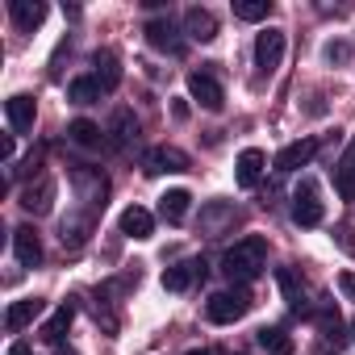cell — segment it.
I'll use <instances>...</instances> for the list:
<instances>
[{
  "mask_svg": "<svg viewBox=\"0 0 355 355\" xmlns=\"http://www.w3.org/2000/svg\"><path fill=\"white\" fill-rule=\"evenodd\" d=\"M263 268H268V243H263V239H243V243H234V247L222 255V272H226L234 284L259 280Z\"/></svg>",
  "mask_w": 355,
  "mask_h": 355,
  "instance_id": "1",
  "label": "cell"
},
{
  "mask_svg": "<svg viewBox=\"0 0 355 355\" xmlns=\"http://www.w3.org/2000/svg\"><path fill=\"white\" fill-rule=\"evenodd\" d=\"M71 184H76V197L84 201V209L88 214H96V209H105V197H109V180L101 175V167H71Z\"/></svg>",
  "mask_w": 355,
  "mask_h": 355,
  "instance_id": "2",
  "label": "cell"
},
{
  "mask_svg": "<svg viewBox=\"0 0 355 355\" xmlns=\"http://www.w3.org/2000/svg\"><path fill=\"white\" fill-rule=\"evenodd\" d=\"M247 309H251V293H243V288H226V293H214V297L205 301V313H209V322H218V326L239 322Z\"/></svg>",
  "mask_w": 355,
  "mask_h": 355,
  "instance_id": "3",
  "label": "cell"
},
{
  "mask_svg": "<svg viewBox=\"0 0 355 355\" xmlns=\"http://www.w3.org/2000/svg\"><path fill=\"white\" fill-rule=\"evenodd\" d=\"M193 167V159H189V150H180V146H150L146 150V159H142V171L146 175H163V171H189Z\"/></svg>",
  "mask_w": 355,
  "mask_h": 355,
  "instance_id": "4",
  "label": "cell"
},
{
  "mask_svg": "<svg viewBox=\"0 0 355 355\" xmlns=\"http://www.w3.org/2000/svg\"><path fill=\"white\" fill-rule=\"evenodd\" d=\"M322 214H326V209H322V201H318V184H313V180H301V184L293 189V222L309 230V226L322 222Z\"/></svg>",
  "mask_w": 355,
  "mask_h": 355,
  "instance_id": "5",
  "label": "cell"
},
{
  "mask_svg": "<svg viewBox=\"0 0 355 355\" xmlns=\"http://www.w3.org/2000/svg\"><path fill=\"white\" fill-rule=\"evenodd\" d=\"M55 193H59V189H55V175H46V171H42L38 180H30V184L21 189V209H26V214H34V218H42V214H51V209H55Z\"/></svg>",
  "mask_w": 355,
  "mask_h": 355,
  "instance_id": "6",
  "label": "cell"
},
{
  "mask_svg": "<svg viewBox=\"0 0 355 355\" xmlns=\"http://www.w3.org/2000/svg\"><path fill=\"white\" fill-rule=\"evenodd\" d=\"M189 96H193L201 109H209V113H218V109L226 105V92H222L218 76H214V71H205V67L189 76Z\"/></svg>",
  "mask_w": 355,
  "mask_h": 355,
  "instance_id": "7",
  "label": "cell"
},
{
  "mask_svg": "<svg viewBox=\"0 0 355 355\" xmlns=\"http://www.w3.org/2000/svg\"><path fill=\"white\" fill-rule=\"evenodd\" d=\"M280 59H284V30H263L255 38V67H259V76H272L280 67Z\"/></svg>",
  "mask_w": 355,
  "mask_h": 355,
  "instance_id": "8",
  "label": "cell"
},
{
  "mask_svg": "<svg viewBox=\"0 0 355 355\" xmlns=\"http://www.w3.org/2000/svg\"><path fill=\"white\" fill-rule=\"evenodd\" d=\"M318 155V138H301V142H288L276 159H272V167L280 171V175H288V171H301V167H309V159Z\"/></svg>",
  "mask_w": 355,
  "mask_h": 355,
  "instance_id": "9",
  "label": "cell"
},
{
  "mask_svg": "<svg viewBox=\"0 0 355 355\" xmlns=\"http://www.w3.org/2000/svg\"><path fill=\"white\" fill-rule=\"evenodd\" d=\"M263 167H268V155H263L259 146H247V150L239 155V163H234V180H239V189H255V184L263 180Z\"/></svg>",
  "mask_w": 355,
  "mask_h": 355,
  "instance_id": "10",
  "label": "cell"
},
{
  "mask_svg": "<svg viewBox=\"0 0 355 355\" xmlns=\"http://www.w3.org/2000/svg\"><path fill=\"white\" fill-rule=\"evenodd\" d=\"M205 259H189V263H175V268H167L163 272V288L167 293H184V288H193L197 280H205Z\"/></svg>",
  "mask_w": 355,
  "mask_h": 355,
  "instance_id": "11",
  "label": "cell"
},
{
  "mask_svg": "<svg viewBox=\"0 0 355 355\" xmlns=\"http://www.w3.org/2000/svg\"><path fill=\"white\" fill-rule=\"evenodd\" d=\"M146 42H150L155 51H167V55H180V51H184V38H180V30L171 26V17L146 21Z\"/></svg>",
  "mask_w": 355,
  "mask_h": 355,
  "instance_id": "12",
  "label": "cell"
},
{
  "mask_svg": "<svg viewBox=\"0 0 355 355\" xmlns=\"http://www.w3.org/2000/svg\"><path fill=\"white\" fill-rule=\"evenodd\" d=\"M5 113H9V130L13 134H30L34 130V117H38V105H34L30 92H17V96H9Z\"/></svg>",
  "mask_w": 355,
  "mask_h": 355,
  "instance_id": "13",
  "label": "cell"
},
{
  "mask_svg": "<svg viewBox=\"0 0 355 355\" xmlns=\"http://www.w3.org/2000/svg\"><path fill=\"white\" fill-rule=\"evenodd\" d=\"M13 255H17L21 268H38L42 263V239H38L34 226H17L13 230Z\"/></svg>",
  "mask_w": 355,
  "mask_h": 355,
  "instance_id": "14",
  "label": "cell"
},
{
  "mask_svg": "<svg viewBox=\"0 0 355 355\" xmlns=\"http://www.w3.org/2000/svg\"><path fill=\"white\" fill-rule=\"evenodd\" d=\"M42 309H46V301H42V297H21V301H13V305L5 309V330H9V334L26 330L34 318H42Z\"/></svg>",
  "mask_w": 355,
  "mask_h": 355,
  "instance_id": "15",
  "label": "cell"
},
{
  "mask_svg": "<svg viewBox=\"0 0 355 355\" xmlns=\"http://www.w3.org/2000/svg\"><path fill=\"white\" fill-rule=\"evenodd\" d=\"M9 17L21 34H34L42 21H46V5L42 0H9Z\"/></svg>",
  "mask_w": 355,
  "mask_h": 355,
  "instance_id": "16",
  "label": "cell"
},
{
  "mask_svg": "<svg viewBox=\"0 0 355 355\" xmlns=\"http://www.w3.org/2000/svg\"><path fill=\"white\" fill-rule=\"evenodd\" d=\"M276 284H280V293H284V301H288L293 313H305V309H309V288L297 280L293 268H280V272H276Z\"/></svg>",
  "mask_w": 355,
  "mask_h": 355,
  "instance_id": "17",
  "label": "cell"
},
{
  "mask_svg": "<svg viewBox=\"0 0 355 355\" xmlns=\"http://www.w3.org/2000/svg\"><path fill=\"white\" fill-rule=\"evenodd\" d=\"M184 34H189L193 42H214V38H218V17H214L209 9H189V13H184Z\"/></svg>",
  "mask_w": 355,
  "mask_h": 355,
  "instance_id": "18",
  "label": "cell"
},
{
  "mask_svg": "<svg viewBox=\"0 0 355 355\" xmlns=\"http://www.w3.org/2000/svg\"><path fill=\"white\" fill-rule=\"evenodd\" d=\"M92 234V214H67L63 226H59V243L63 247H84Z\"/></svg>",
  "mask_w": 355,
  "mask_h": 355,
  "instance_id": "19",
  "label": "cell"
},
{
  "mask_svg": "<svg viewBox=\"0 0 355 355\" xmlns=\"http://www.w3.org/2000/svg\"><path fill=\"white\" fill-rule=\"evenodd\" d=\"M189 205H193V197H189L184 189H171V193L159 197V218L171 222V226H180V222L189 218Z\"/></svg>",
  "mask_w": 355,
  "mask_h": 355,
  "instance_id": "20",
  "label": "cell"
},
{
  "mask_svg": "<svg viewBox=\"0 0 355 355\" xmlns=\"http://www.w3.org/2000/svg\"><path fill=\"white\" fill-rule=\"evenodd\" d=\"M92 76L101 80L105 92H113V88L121 84V63H117V55H113V51H96V55H92Z\"/></svg>",
  "mask_w": 355,
  "mask_h": 355,
  "instance_id": "21",
  "label": "cell"
},
{
  "mask_svg": "<svg viewBox=\"0 0 355 355\" xmlns=\"http://www.w3.org/2000/svg\"><path fill=\"white\" fill-rule=\"evenodd\" d=\"M121 234H125V239H150V234H155V218H150V209L130 205V209L121 214Z\"/></svg>",
  "mask_w": 355,
  "mask_h": 355,
  "instance_id": "22",
  "label": "cell"
},
{
  "mask_svg": "<svg viewBox=\"0 0 355 355\" xmlns=\"http://www.w3.org/2000/svg\"><path fill=\"white\" fill-rule=\"evenodd\" d=\"M71 318H76V301H63L51 318H46V326H42V338L46 343H55V347H63V334L71 330Z\"/></svg>",
  "mask_w": 355,
  "mask_h": 355,
  "instance_id": "23",
  "label": "cell"
},
{
  "mask_svg": "<svg viewBox=\"0 0 355 355\" xmlns=\"http://www.w3.org/2000/svg\"><path fill=\"white\" fill-rule=\"evenodd\" d=\"M334 184H338V197H343V201H355V138H351L347 155H343L338 167H334Z\"/></svg>",
  "mask_w": 355,
  "mask_h": 355,
  "instance_id": "24",
  "label": "cell"
},
{
  "mask_svg": "<svg viewBox=\"0 0 355 355\" xmlns=\"http://www.w3.org/2000/svg\"><path fill=\"white\" fill-rule=\"evenodd\" d=\"M109 134H113V146H130V142H138V117L130 113V109H117L113 113V121H109Z\"/></svg>",
  "mask_w": 355,
  "mask_h": 355,
  "instance_id": "25",
  "label": "cell"
},
{
  "mask_svg": "<svg viewBox=\"0 0 355 355\" xmlns=\"http://www.w3.org/2000/svg\"><path fill=\"white\" fill-rule=\"evenodd\" d=\"M318 334H322V343H318V351H322V355H330V351H338V347H343V322H338V313H334V309H326V313H322Z\"/></svg>",
  "mask_w": 355,
  "mask_h": 355,
  "instance_id": "26",
  "label": "cell"
},
{
  "mask_svg": "<svg viewBox=\"0 0 355 355\" xmlns=\"http://www.w3.org/2000/svg\"><path fill=\"white\" fill-rule=\"evenodd\" d=\"M101 96H105V88H101L96 76H76V80L67 84V101H76V105H92V101H101Z\"/></svg>",
  "mask_w": 355,
  "mask_h": 355,
  "instance_id": "27",
  "label": "cell"
},
{
  "mask_svg": "<svg viewBox=\"0 0 355 355\" xmlns=\"http://www.w3.org/2000/svg\"><path fill=\"white\" fill-rule=\"evenodd\" d=\"M67 138H71L76 146H88V150H96V146L105 142V134H101V125H96V121H84V117L67 125Z\"/></svg>",
  "mask_w": 355,
  "mask_h": 355,
  "instance_id": "28",
  "label": "cell"
},
{
  "mask_svg": "<svg viewBox=\"0 0 355 355\" xmlns=\"http://www.w3.org/2000/svg\"><path fill=\"white\" fill-rule=\"evenodd\" d=\"M226 222H239V209L234 205H209V209H201V230L205 234H222Z\"/></svg>",
  "mask_w": 355,
  "mask_h": 355,
  "instance_id": "29",
  "label": "cell"
},
{
  "mask_svg": "<svg viewBox=\"0 0 355 355\" xmlns=\"http://www.w3.org/2000/svg\"><path fill=\"white\" fill-rule=\"evenodd\" d=\"M255 343H259L268 355H293V338H288L280 326H263V330L255 334Z\"/></svg>",
  "mask_w": 355,
  "mask_h": 355,
  "instance_id": "30",
  "label": "cell"
},
{
  "mask_svg": "<svg viewBox=\"0 0 355 355\" xmlns=\"http://www.w3.org/2000/svg\"><path fill=\"white\" fill-rule=\"evenodd\" d=\"M268 13H272V0H239L234 5L239 21H268Z\"/></svg>",
  "mask_w": 355,
  "mask_h": 355,
  "instance_id": "31",
  "label": "cell"
},
{
  "mask_svg": "<svg viewBox=\"0 0 355 355\" xmlns=\"http://www.w3.org/2000/svg\"><path fill=\"white\" fill-rule=\"evenodd\" d=\"M338 288H343V297L355 301V272H338Z\"/></svg>",
  "mask_w": 355,
  "mask_h": 355,
  "instance_id": "32",
  "label": "cell"
},
{
  "mask_svg": "<svg viewBox=\"0 0 355 355\" xmlns=\"http://www.w3.org/2000/svg\"><path fill=\"white\" fill-rule=\"evenodd\" d=\"M326 59H330V63H338V59H347V46H330V51H326Z\"/></svg>",
  "mask_w": 355,
  "mask_h": 355,
  "instance_id": "33",
  "label": "cell"
},
{
  "mask_svg": "<svg viewBox=\"0 0 355 355\" xmlns=\"http://www.w3.org/2000/svg\"><path fill=\"white\" fill-rule=\"evenodd\" d=\"M9 355H34V347H30V343H13Z\"/></svg>",
  "mask_w": 355,
  "mask_h": 355,
  "instance_id": "34",
  "label": "cell"
},
{
  "mask_svg": "<svg viewBox=\"0 0 355 355\" xmlns=\"http://www.w3.org/2000/svg\"><path fill=\"white\" fill-rule=\"evenodd\" d=\"M189 355H218V351H214V347H193Z\"/></svg>",
  "mask_w": 355,
  "mask_h": 355,
  "instance_id": "35",
  "label": "cell"
},
{
  "mask_svg": "<svg viewBox=\"0 0 355 355\" xmlns=\"http://www.w3.org/2000/svg\"><path fill=\"white\" fill-rule=\"evenodd\" d=\"M55 355H76V351H71V347H59V351H55Z\"/></svg>",
  "mask_w": 355,
  "mask_h": 355,
  "instance_id": "36",
  "label": "cell"
},
{
  "mask_svg": "<svg viewBox=\"0 0 355 355\" xmlns=\"http://www.w3.org/2000/svg\"><path fill=\"white\" fill-rule=\"evenodd\" d=\"M351 330H355V322H351Z\"/></svg>",
  "mask_w": 355,
  "mask_h": 355,
  "instance_id": "37",
  "label": "cell"
}]
</instances>
